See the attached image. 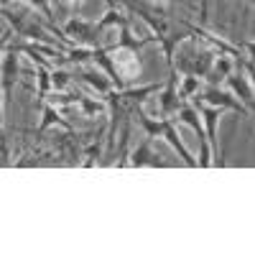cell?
I'll list each match as a JSON object with an SVG mask.
<instances>
[{
	"label": "cell",
	"mask_w": 255,
	"mask_h": 255,
	"mask_svg": "<svg viewBox=\"0 0 255 255\" xmlns=\"http://www.w3.org/2000/svg\"><path fill=\"white\" fill-rule=\"evenodd\" d=\"M176 115H179V120H184V123L191 128V130L199 135V148H202V153H199L197 166H202V168L212 166V148H209V143H207L204 128H202V123H199V115H197V110H194V105H179V108H176Z\"/></svg>",
	"instance_id": "obj_1"
},
{
	"label": "cell",
	"mask_w": 255,
	"mask_h": 255,
	"mask_svg": "<svg viewBox=\"0 0 255 255\" xmlns=\"http://www.w3.org/2000/svg\"><path fill=\"white\" fill-rule=\"evenodd\" d=\"M194 110L204 118V135H207V143H209V148H212V158H217V163H220V143H217V120L222 118V108H215V105H207V102H199V100H194Z\"/></svg>",
	"instance_id": "obj_2"
},
{
	"label": "cell",
	"mask_w": 255,
	"mask_h": 255,
	"mask_svg": "<svg viewBox=\"0 0 255 255\" xmlns=\"http://www.w3.org/2000/svg\"><path fill=\"white\" fill-rule=\"evenodd\" d=\"M108 51H110V56H113V64H115V69H118V74H120L123 82L140 74V61H138V56H135L138 51L125 49V46H120V44L108 46Z\"/></svg>",
	"instance_id": "obj_3"
},
{
	"label": "cell",
	"mask_w": 255,
	"mask_h": 255,
	"mask_svg": "<svg viewBox=\"0 0 255 255\" xmlns=\"http://www.w3.org/2000/svg\"><path fill=\"white\" fill-rule=\"evenodd\" d=\"M15 82H18V51L10 49V54H5L3 64H0V92H3L5 110L10 108V95H13Z\"/></svg>",
	"instance_id": "obj_4"
},
{
	"label": "cell",
	"mask_w": 255,
	"mask_h": 255,
	"mask_svg": "<svg viewBox=\"0 0 255 255\" xmlns=\"http://www.w3.org/2000/svg\"><path fill=\"white\" fill-rule=\"evenodd\" d=\"M194 97H199V95H194ZM199 100H202V102H207V105H215V108H222V110H235V113H243L245 118H250V113L243 108V102H240L238 97H232L230 92H225V90L207 87V92H204Z\"/></svg>",
	"instance_id": "obj_5"
},
{
	"label": "cell",
	"mask_w": 255,
	"mask_h": 255,
	"mask_svg": "<svg viewBox=\"0 0 255 255\" xmlns=\"http://www.w3.org/2000/svg\"><path fill=\"white\" fill-rule=\"evenodd\" d=\"M158 138H163L168 145L174 148V151L179 153V158L186 163V166H197V161L191 158V153L184 148V143H181V138H179V133H176V125H174V118H161V135Z\"/></svg>",
	"instance_id": "obj_6"
},
{
	"label": "cell",
	"mask_w": 255,
	"mask_h": 255,
	"mask_svg": "<svg viewBox=\"0 0 255 255\" xmlns=\"http://www.w3.org/2000/svg\"><path fill=\"white\" fill-rule=\"evenodd\" d=\"M227 87L232 90V95H235L243 108L253 115V79H248L245 74H227Z\"/></svg>",
	"instance_id": "obj_7"
},
{
	"label": "cell",
	"mask_w": 255,
	"mask_h": 255,
	"mask_svg": "<svg viewBox=\"0 0 255 255\" xmlns=\"http://www.w3.org/2000/svg\"><path fill=\"white\" fill-rule=\"evenodd\" d=\"M92 61L97 64L105 74H108V79H110V84H113L115 90H125V82L120 79V74H118V69H115L108 46H95V49H92Z\"/></svg>",
	"instance_id": "obj_8"
},
{
	"label": "cell",
	"mask_w": 255,
	"mask_h": 255,
	"mask_svg": "<svg viewBox=\"0 0 255 255\" xmlns=\"http://www.w3.org/2000/svg\"><path fill=\"white\" fill-rule=\"evenodd\" d=\"M186 38H189L186 33H163V36H156V44H161V49H163L168 69H176L174 67V51H176V46L181 44V41H186Z\"/></svg>",
	"instance_id": "obj_9"
},
{
	"label": "cell",
	"mask_w": 255,
	"mask_h": 255,
	"mask_svg": "<svg viewBox=\"0 0 255 255\" xmlns=\"http://www.w3.org/2000/svg\"><path fill=\"white\" fill-rule=\"evenodd\" d=\"M64 33H67L69 38H79V41H87L92 36H97V28L95 23H90V20H82V18H72L67 26H64Z\"/></svg>",
	"instance_id": "obj_10"
},
{
	"label": "cell",
	"mask_w": 255,
	"mask_h": 255,
	"mask_svg": "<svg viewBox=\"0 0 255 255\" xmlns=\"http://www.w3.org/2000/svg\"><path fill=\"white\" fill-rule=\"evenodd\" d=\"M179 108V90H176V69H171V79H168V87L166 92L161 95V110H163V118L176 113Z\"/></svg>",
	"instance_id": "obj_11"
},
{
	"label": "cell",
	"mask_w": 255,
	"mask_h": 255,
	"mask_svg": "<svg viewBox=\"0 0 255 255\" xmlns=\"http://www.w3.org/2000/svg\"><path fill=\"white\" fill-rule=\"evenodd\" d=\"M113 26H130V18L125 15V10L123 8H108V13H105L97 23H95V28H97V33L100 31H105V28H113Z\"/></svg>",
	"instance_id": "obj_12"
},
{
	"label": "cell",
	"mask_w": 255,
	"mask_h": 255,
	"mask_svg": "<svg viewBox=\"0 0 255 255\" xmlns=\"http://www.w3.org/2000/svg\"><path fill=\"white\" fill-rule=\"evenodd\" d=\"M41 110H44V120H41V128H38V133H41V135H44L51 125H61V128H67V130H72V125L56 113L54 105H41Z\"/></svg>",
	"instance_id": "obj_13"
},
{
	"label": "cell",
	"mask_w": 255,
	"mask_h": 255,
	"mask_svg": "<svg viewBox=\"0 0 255 255\" xmlns=\"http://www.w3.org/2000/svg\"><path fill=\"white\" fill-rule=\"evenodd\" d=\"M36 74H38V92H36V108H41L51 90V67H44V64H36Z\"/></svg>",
	"instance_id": "obj_14"
},
{
	"label": "cell",
	"mask_w": 255,
	"mask_h": 255,
	"mask_svg": "<svg viewBox=\"0 0 255 255\" xmlns=\"http://www.w3.org/2000/svg\"><path fill=\"white\" fill-rule=\"evenodd\" d=\"M161 90V84H145V87H138V90H118L120 100H130V102H143L148 95H153Z\"/></svg>",
	"instance_id": "obj_15"
},
{
	"label": "cell",
	"mask_w": 255,
	"mask_h": 255,
	"mask_svg": "<svg viewBox=\"0 0 255 255\" xmlns=\"http://www.w3.org/2000/svg\"><path fill=\"white\" fill-rule=\"evenodd\" d=\"M232 72V56H225V54H217L215 56V61H212V74H209V79H225L227 74Z\"/></svg>",
	"instance_id": "obj_16"
},
{
	"label": "cell",
	"mask_w": 255,
	"mask_h": 255,
	"mask_svg": "<svg viewBox=\"0 0 255 255\" xmlns=\"http://www.w3.org/2000/svg\"><path fill=\"white\" fill-rule=\"evenodd\" d=\"M79 79L82 82H87L92 90H97L100 95H108L110 90H113V84H110V79H105L102 74H92V72H84V74H79Z\"/></svg>",
	"instance_id": "obj_17"
},
{
	"label": "cell",
	"mask_w": 255,
	"mask_h": 255,
	"mask_svg": "<svg viewBox=\"0 0 255 255\" xmlns=\"http://www.w3.org/2000/svg\"><path fill=\"white\" fill-rule=\"evenodd\" d=\"M64 54H67V59L69 61H74V64H84L87 59H92V49L90 46H67L64 49Z\"/></svg>",
	"instance_id": "obj_18"
},
{
	"label": "cell",
	"mask_w": 255,
	"mask_h": 255,
	"mask_svg": "<svg viewBox=\"0 0 255 255\" xmlns=\"http://www.w3.org/2000/svg\"><path fill=\"white\" fill-rule=\"evenodd\" d=\"M197 92H199V77H197V74H186V77L181 79V90H179V97L189 100V97H194Z\"/></svg>",
	"instance_id": "obj_19"
},
{
	"label": "cell",
	"mask_w": 255,
	"mask_h": 255,
	"mask_svg": "<svg viewBox=\"0 0 255 255\" xmlns=\"http://www.w3.org/2000/svg\"><path fill=\"white\" fill-rule=\"evenodd\" d=\"M77 105H82L84 115H95V113L105 110V105H102V102H97V100H90V97H84V95H79V97H77Z\"/></svg>",
	"instance_id": "obj_20"
},
{
	"label": "cell",
	"mask_w": 255,
	"mask_h": 255,
	"mask_svg": "<svg viewBox=\"0 0 255 255\" xmlns=\"http://www.w3.org/2000/svg\"><path fill=\"white\" fill-rule=\"evenodd\" d=\"M148 158H151V143H143L138 151L133 153V163H135V166H145Z\"/></svg>",
	"instance_id": "obj_21"
},
{
	"label": "cell",
	"mask_w": 255,
	"mask_h": 255,
	"mask_svg": "<svg viewBox=\"0 0 255 255\" xmlns=\"http://www.w3.org/2000/svg\"><path fill=\"white\" fill-rule=\"evenodd\" d=\"M67 84H69V74H67V72H61V69L51 72V87H54V90H64Z\"/></svg>",
	"instance_id": "obj_22"
},
{
	"label": "cell",
	"mask_w": 255,
	"mask_h": 255,
	"mask_svg": "<svg viewBox=\"0 0 255 255\" xmlns=\"http://www.w3.org/2000/svg\"><path fill=\"white\" fill-rule=\"evenodd\" d=\"M26 3H31L41 15H46V18H51V5H49V0H26Z\"/></svg>",
	"instance_id": "obj_23"
},
{
	"label": "cell",
	"mask_w": 255,
	"mask_h": 255,
	"mask_svg": "<svg viewBox=\"0 0 255 255\" xmlns=\"http://www.w3.org/2000/svg\"><path fill=\"white\" fill-rule=\"evenodd\" d=\"M10 38H13V28H8L3 36H0V59H3V51H5V46L10 44Z\"/></svg>",
	"instance_id": "obj_24"
},
{
	"label": "cell",
	"mask_w": 255,
	"mask_h": 255,
	"mask_svg": "<svg viewBox=\"0 0 255 255\" xmlns=\"http://www.w3.org/2000/svg\"><path fill=\"white\" fill-rule=\"evenodd\" d=\"M59 3H61L64 8H67V10H79L84 0H59Z\"/></svg>",
	"instance_id": "obj_25"
},
{
	"label": "cell",
	"mask_w": 255,
	"mask_h": 255,
	"mask_svg": "<svg viewBox=\"0 0 255 255\" xmlns=\"http://www.w3.org/2000/svg\"><path fill=\"white\" fill-rule=\"evenodd\" d=\"M156 3H181V5H189V0H156Z\"/></svg>",
	"instance_id": "obj_26"
},
{
	"label": "cell",
	"mask_w": 255,
	"mask_h": 255,
	"mask_svg": "<svg viewBox=\"0 0 255 255\" xmlns=\"http://www.w3.org/2000/svg\"><path fill=\"white\" fill-rule=\"evenodd\" d=\"M10 3H13V0H0V8H8Z\"/></svg>",
	"instance_id": "obj_27"
},
{
	"label": "cell",
	"mask_w": 255,
	"mask_h": 255,
	"mask_svg": "<svg viewBox=\"0 0 255 255\" xmlns=\"http://www.w3.org/2000/svg\"><path fill=\"white\" fill-rule=\"evenodd\" d=\"M15 3H26V0H15Z\"/></svg>",
	"instance_id": "obj_28"
},
{
	"label": "cell",
	"mask_w": 255,
	"mask_h": 255,
	"mask_svg": "<svg viewBox=\"0 0 255 255\" xmlns=\"http://www.w3.org/2000/svg\"><path fill=\"white\" fill-rule=\"evenodd\" d=\"M0 163H3V156H0ZM3 166H5V163H3Z\"/></svg>",
	"instance_id": "obj_29"
}]
</instances>
